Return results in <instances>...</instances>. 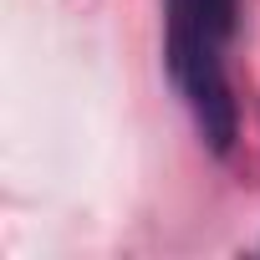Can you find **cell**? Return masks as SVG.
<instances>
[{
	"label": "cell",
	"instance_id": "1",
	"mask_svg": "<svg viewBox=\"0 0 260 260\" xmlns=\"http://www.w3.org/2000/svg\"><path fill=\"white\" fill-rule=\"evenodd\" d=\"M235 16H240V0H164V31H169L164 61L199 122V138L214 153L235 148V127H240L230 77H224Z\"/></svg>",
	"mask_w": 260,
	"mask_h": 260
}]
</instances>
